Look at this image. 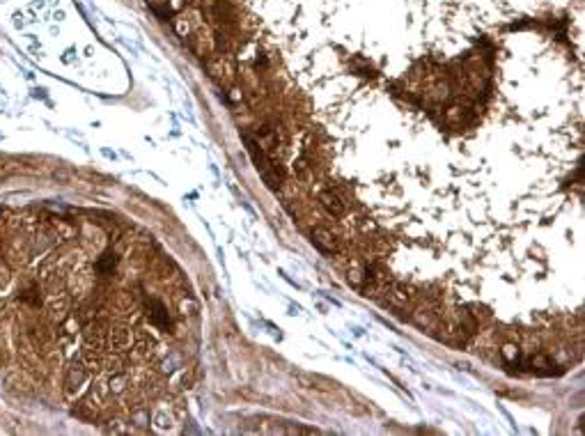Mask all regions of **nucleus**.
I'll list each match as a JSON object with an SVG mask.
<instances>
[{
	"mask_svg": "<svg viewBox=\"0 0 585 436\" xmlns=\"http://www.w3.org/2000/svg\"><path fill=\"white\" fill-rule=\"evenodd\" d=\"M243 141H246L248 154H251V158L255 161V166H258V170L262 173V177H264L266 186L273 189V191H278L280 184L285 182V175H282V170L278 168L275 158L269 156V152H264V147H262L258 141H253V138L248 136V134H243Z\"/></svg>",
	"mask_w": 585,
	"mask_h": 436,
	"instance_id": "1",
	"label": "nucleus"
},
{
	"mask_svg": "<svg viewBox=\"0 0 585 436\" xmlns=\"http://www.w3.org/2000/svg\"><path fill=\"white\" fill-rule=\"evenodd\" d=\"M310 237H312V243L321 250V253L338 255L340 250H343V243H340L338 234H335L333 230H328V228H321V226L312 228Z\"/></svg>",
	"mask_w": 585,
	"mask_h": 436,
	"instance_id": "2",
	"label": "nucleus"
},
{
	"mask_svg": "<svg viewBox=\"0 0 585 436\" xmlns=\"http://www.w3.org/2000/svg\"><path fill=\"white\" fill-rule=\"evenodd\" d=\"M319 204L324 207L328 214L335 216V218H343L347 214V202H343V197H340L338 191L333 189H321L319 195H317Z\"/></svg>",
	"mask_w": 585,
	"mask_h": 436,
	"instance_id": "3",
	"label": "nucleus"
},
{
	"mask_svg": "<svg viewBox=\"0 0 585 436\" xmlns=\"http://www.w3.org/2000/svg\"><path fill=\"white\" fill-rule=\"evenodd\" d=\"M528 365L535 370L537 374H544V376H551V374H556V363L549 359L547 354H542V352H537L535 356H530V361H528Z\"/></svg>",
	"mask_w": 585,
	"mask_h": 436,
	"instance_id": "4",
	"label": "nucleus"
},
{
	"mask_svg": "<svg viewBox=\"0 0 585 436\" xmlns=\"http://www.w3.org/2000/svg\"><path fill=\"white\" fill-rule=\"evenodd\" d=\"M299 381L303 384L306 388H317V391H331L333 384L321 376H312V374H299Z\"/></svg>",
	"mask_w": 585,
	"mask_h": 436,
	"instance_id": "5",
	"label": "nucleus"
}]
</instances>
